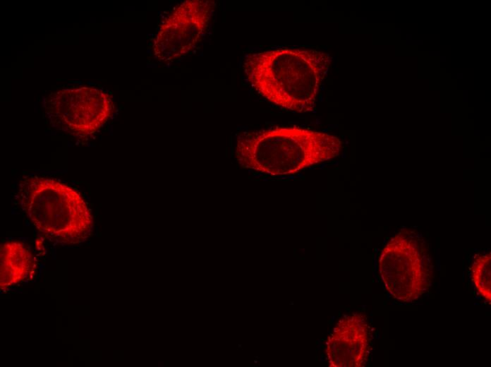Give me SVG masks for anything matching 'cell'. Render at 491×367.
<instances>
[{
	"label": "cell",
	"mask_w": 491,
	"mask_h": 367,
	"mask_svg": "<svg viewBox=\"0 0 491 367\" xmlns=\"http://www.w3.org/2000/svg\"><path fill=\"white\" fill-rule=\"evenodd\" d=\"M332 59L314 49H278L251 53L243 68L263 97L297 112L313 111Z\"/></svg>",
	"instance_id": "6da1fadb"
},
{
	"label": "cell",
	"mask_w": 491,
	"mask_h": 367,
	"mask_svg": "<svg viewBox=\"0 0 491 367\" xmlns=\"http://www.w3.org/2000/svg\"><path fill=\"white\" fill-rule=\"evenodd\" d=\"M341 140L298 126L244 132L237 138L236 155L244 168L271 175L293 174L340 155Z\"/></svg>",
	"instance_id": "7a4b0ae2"
},
{
	"label": "cell",
	"mask_w": 491,
	"mask_h": 367,
	"mask_svg": "<svg viewBox=\"0 0 491 367\" xmlns=\"http://www.w3.org/2000/svg\"><path fill=\"white\" fill-rule=\"evenodd\" d=\"M18 195L22 210L44 237L73 245L91 236V210L72 187L55 179L27 175L18 184Z\"/></svg>",
	"instance_id": "3957f363"
},
{
	"label": "cell",
	"mask_w": 491,
	"mask_h": 367,
	"mask_svg": "<svg viewBox=\"0 0 491 367\" xmlns=\"http://www.w3.org/2000/svg\"><path fill=\"white\" fill-rule=\"evenodd\" d=\"M380 273L387 291L402 301H412L430 286L432 266L421 240L401 231L380 254Z\"/></svg>",
	"instance_id": "277c9868"
},
{
	"label": "cell",
	"mask_w": 491,
	"mask_h": 367,
	"mask_svg": "<svg viewBox=\"0 0 491 367\" xmlns=\"http://www.w3.org/2000/svg\"><path fill=\"white\" fill-rule=\"evenodd\" d=\"M215 2L187 0L178 4L162 22L153 44L154 56L170 62L193 50L207 29Z\"/></svg>",
	"instance_id": "5b68a950"
},
{
	"label": "cell",
	"mask_w": 491,
	"mask_h": 367,
	"mask_svg": "<svg viewBox=\"0 0 491 367\" xmlns=\"http://www.w3.org/2000/svg\"><path fill=\"white\" fill-rule=\"evenodd\" d=\"M54 104L51 116L54 122L80 135L92 134L111 116L114 104L109 96L101 92L97 97H71Z\"/></svg>",
	"instance_id": "8992f818"
},
{
	"label": "cell",
	"mask_w": 491,
	"mask_h": 367,
	"mask_svg": "<svg viewBox=\"0 0 491 367\" xmlns=\"http://www.w3.org/2000/svg\"><path fill=\"white\" fill-rule=\"evenodd\" d=\"M334 343L329 348L335 366H358L365 359L368 338L365 324L352 318L334 331Z\"/></svg>",
	"instance_id": "52a82bcc"
},
{
	"label": "cell",
	"mask_w": 491,
	"mask_h": 367,
	"mask_svg": "<svg viewBox=\"0 0 491 367\" xmlns=\"http://www.w3.org/2000/svg\"><path fill=\"white\" fill-rule=\"evenodd\" d=\"M36 260L25 243L18 241L4 243L0 248V287H12L35 273Z\"/></svg>",
	"instance_id": "ba28073f"
},
{
	"label": "cell",
	"mask_w": 491,
	"mask_h": 367,
	"mask_svg": "<svg viewBox=\"0 0 491 367\" xmlns=\"http://www.w3.org/2000/svg\"><path fill=\"white\" fill-rule=\"evenodd\" d=\"M490 255L478 256L472 267V279L478 292L490 301Z\"/></svg>",
	"instance_id": "9c48e42d"
}]
</instances>
